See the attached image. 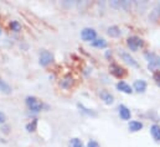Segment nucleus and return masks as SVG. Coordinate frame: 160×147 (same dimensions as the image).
Instances as JSON below:
<instances>
[{"instance_id":"nucleus-1","label":"nucleus","mask_w":160,"mask_h":147,"mask_svg":"<svg viewBox=\"0 0 160 147\" xmlns=\"http://www.w3.org/2000/svg\"><path fill=\"white\" fill-rule=\"evenodd\" d=\"M26 105H28V108L30 110L34 111V112H39L43 108L42 102L39 100L38 98H35V97H28L26 98Z\"/></svg>"},{"instance_id":"nucleus-2","label":"nucleus","mask_w":160,"mask_h":147,"mask_svg":"<svg viewBox=\"0 0 160 147\" xmlns=\"http://www.w3.org/2000/svg\"><path fill=\"white\" fill-rule=\"evenodd\" d=\"M145 58L148 59V68L150 71L159 69L160 68V57H158L155 53H145Z\"/></svg>"},{"instance_id":"nucleus-3","label":"nucleus","mask_w":160,"mask_h":147,"mask_svg":"<svg viewBox=\"0 0 160 147\" xmlns=\"http://www.w3.org/2000/svg\"><path fill=\"white\" fill-rule=\"evenodd\" d=\"M53 61V56L50 51L47 50H42L40 52V56H39V63H40L42 67H46L48 66L51 62Z\"/></svg>"},{"instance_id":"nucleus-4","label":"nucleus","mask_w":160,"mask_h":147,"mask_svg":"<svg viewBox=\"0 0 160 147\" xmlns=\"http://www.w3.org/2000/svg\"><path fill=\"white\" fill-rule=\"evenodd\" d=\"M127 45H128V47L130 48V51H137L139 47L143 46V40L137 36H132L128 38Z\"/></svg>"},{"instance_id":"nucleus-5","label":"nucleus","mask_w":160,"mask_h":147,"mask_svg":"<svg viewBox=\"0 0 160 147\" xmlns=\"http://www.w3.org/2000/svg\"><path fill=\"white\" fill-rule=\"evenodd\" d=\"M97 37V32L93 30V29H89V27H86L81 31V38L83 41H94Z\"/></svg>"},{"instance_id":"nucleus-6","label":"nucleus","mask_w":160,"mask_h":147,"mask_svg":"<svg viewBox=\"0 0 160 147\" xmlns=\"http://www.w3.org/2000/svg\"><path fill=\"white\" fill-rule=\"evenodd\" d=\"M119 56L120 58L125 62V63H128L129 66H132V67H135V68H138L139 67V64H138V62L130 56V53H128V52H125V51H123V50H120L119 51Z\"/></svg>"},{"instance_id":"nucleus-7","label":"nucleus","mask_w":160,"mask_h":147,"mask_svg":"<svg viewBox=\"0 0 160 147\" xmlns=\"http://www.w3.org/2000/svg\"><path fill=\"white\" fill-rule=\"evenodd\" d=\"M111 6L114 7V9H118V10L128 11L130 9V6H132V2L130 1H127V0H123V1L114 0V1H111Z\"/></svg>"},{"instance_id":"nucleus-8","label":"nucleus","mask_w":160,"mask_h":147,"mask_svg":"<svg viewBox=\"0 0 160 147\" xmlns=\"http://www.w3.org/2000/svg\"><path fill=\"white\" fill-rule=\"evenodd\" d=\"M109 69H111V73L113 74L114 77H117V78H122V77H124V75H125V71H124V68H122L120 66L116 64V63L111 64Z\"/></svg>"},{"instance_id":"nucleus-9","label":"nucleus","mask_w":160,"mask_h":147,"mask_svg":"<svg viewBox=\"0 0 160 147\" xmlns=\"http://www.w3.org/2000/svg\"><path fill=\"white\" fill-rule=\"evenodd\" d=\"M99 97H101V99L106 103V104H108V105H111V104H113V102H114V98H113V95L111 94V93H108L107 90H103V92H101L99 93Z\"/></svg>"},{"instance_id":"nucleus-10","label":"nucleus","mask_w":160,"mask_h":147,"mask_svg":"<svg viewBox=\"0 0 160 147\" xmlns=\"http://www.w3.org/2000/svg\"><path fill=\"white\" fill-rule=\"evenodd\" d=\"M134 90L138 93H144L147 90V83L145 80H135L134 82Z\"/></svg>"},{"instance_id":"nucleus-11","label":"nucleus","mask_w":160,"mask_h":147,"mask_svg":"<svg viewBox=\"0 0 160 147\" xmlns=\"http://www.w3.org/2000/svg\"><path fill=\"white\" fill-rule=\"evenodd\" d=\"M0 92H1L2 94H6V95H9V94L12 93L11 87H10L5 80H2L1 78H0Z\"/></svg>"},{"instance_id":"nucleus-12","label":"nucleus","mask_w":160,"mask_h":147,"mask_svg":"<svg viewBox=\"0 0 160 147\" xmlns=\"http://www.w3.org/2000/svg\"><path fill=\"white\" fill-rule=\"evenodd\" d=\"M117 89L120 90V92H123V93H125V94H130L133 90H132V87L129 85V84H127L125 82H119L118 84H117Z\"/></svg>"},{"instance_id":"nucleus-13","label":"nucleus","mask_w":160,"mask_h":147,"mask_svg":"<svg viewBox=\"0 0 160 147\" xmlns=\"http://www.w3.org/2000/svg\"><path fill=\"white\" fill-rule=\"evenodd\" d=\"M128 127H129V130L132 132H137V131H140L143 129V124L140 121H130Z\"/></svg>"},{"instance_id":"nucleus-14","label":"nucleus","mask_w":160,"mask_h":147,"mask_svg":"<svg viewBox=\"0 0 160 147\" xmlns=\"http://www.w3.org/2000/svg\"><path fill=\"white\" fill-rule=\"evenodd\" d=\"M150 134H152V136H153V139H154L155 141H160V126L159 125L154 124V125L150 127Z\"/></svg>"},{"instance_id":"nucleus-15","label":"nucleus","mask_w":160,"mask_h":147,"mask_svg":"<svg viewBox=\"0 0 160 147\" xmlns=\"http://www.w3.org/2000/svg\"><path fill=\"white\" fill-rule=\"evenodd\" d=\"M119 115L123 120H129V119H130V110H129L125 105H120L119 107Z\"/></svg>"},{"instance_id":"nucleus-16","label":"nucleus","mask_w":160,"mask_h":147,"mask_svg":"<svg viewBox=\"0 0 160 147\" xmlns=\"http://www.w3.org/2000/svg\"><path fill=\"white\" fill-rule=\"evenodd\" d=\"M159 17H160V4L157 6V7H154V10L150 12V15H149V20L153 21V22H155Z\"/></svg>"},{"instance_id":"nucleus-17","label":"nucleus","mask_w":160,"mask_h":147,"mask_svg":"<svg viewBox=\"0 0 160 147\" xmlns=\"http://www.w3.org/2000/svg\"><path fill=\"white\" fill-rule=\"evenodd\" d=\"M92 46L97 47V48H106L107 47V42L103 40V38H96L93 42H92Z\"/></svg>"},{"instance_id":"nucleus-18","label":"nucleus","mask_w":160,"mask_h":147,"mask_svg":"<svg viewBox=\"0 0 160 147\" xmlns=\"http://www.w3.org/2000/svg\"><path fill=\"white\" fill-rule=\"evenodd\" d=\"M107 34H108V35H109L111 37H119L120 36L119 27H117V26H111V27L108 29Z\"/></svg>"},{"instance_id":"nucleus-19","label":"nucleus","mask_w":160,"mask_h":147,"mask_svg":"<svg viewBox=\"0 0 160 147\" xmlns=\"http://www.w3.org/2000/svg\"><path fill=\"white\" fill-rule=\"evenodd\" d=\"M36 127H38V120H32L31 122H29V124L26 125V130H28L29 132H34V131L36 130Z\"/></svg>"},{"instance_id":"nucleus-20","label":"nucleus","mask_w":160,"mask_h":147,"mask_svg":"<svg viewBox=\"0 0 160 147\" xmlns=\"http://www.w3.org/2000/svg\"><path fill=\"white\" fill-rule=\"evenodd\" d=\"M72 85V78L68 75V77H66L62 82H61V87L62 88H68V87H71Z\"/></svg>"},{"instance_id":"nucleus-21","label":"nucleus","mask_w":160,"mask_h":147,"mask_svg":"<svg viewBox=\"0 0 160 147\" xmlns=\"http://www.w3.org/2000/svg\"><path fill=\"white\" fill-rule=\"evenodd\" d=\"M10 27H11V30L15 31V32H19V31L21 30V25L19 24V21H11V22H10Z\"/></svg>"},{"instance_id":"nucleus-22","label":"nucleus","mask_w":160,"mask_h":147,"mask_svg":"<svg viewBox=\"0 0 160 147\" xmlns=\"http://www.w3.org/2000/svg\"><path fill=\"white\" fill-rule=\"evenodd\" d=\"M70 145H71V147H84L80 139H72L71 142H70Z\"/></svg>"},{"instance_id":"nucleus-23","label":"nucleus","mask_w":160,"mask_h":147,"mask_svg":"<svg viewBox=\"0 0 160 147\" xmlns=\"http://www.w3.org/2000/svg\"><path fill=\"white\" fill-rule=\"evenodd\" d=\"M78 108H80L81 110L83 111L84 114H87V115H91V116H96V115H97L94 111H92V110H89V109H87V108H84L82 104H78Z\"/></svg>"},{"instance_id":"nucleus-24","label":"nucleus","mask_w":160,"mask_h":147,"mask_svg":"<svg viewBox=\"0 0 160 147\" xmlns=\"http://www.w3.org/2000/svg\"><path fill=\"white\" fill-rule=\"evenodd\" d=\"M153 78L155 80V83L160 87V71H155L154 74H153Z\"/></svg>"},{"instance_id":"nucleus-25","label":"nucleus","mask_w":160,"mask_h":147,"mask_svg":"<svg viewBox=\"0 0 160 147\" xmlns=\"http://www.w3.org/2000/svg\"><path fill=\"white\" fill-rule=\"evenodd\" d=\"M87 147H99V145H98V142H96V141L91 140V141L87 144Z\"/></svg>"},{"instance_id":"nucleus-26","label":"nucleus","mask_w":160,"mask_h":147,"mask_svg":"<svg viewBox=\"0 0 160 147\" xmlns=\"http://www.w3.org/2000/svg\"><path fill=\"white\" fill-rule=\"evenodd\" d=\"M6 121V116H5V114L4 112H1L0 111V124H4Z\"/></svg>"},{"instance_id":"nucleus-27","label":"nucleus","mask_w":160,"mask_h":147,"mask_svg":"<svg viewBox=\"0 0 160 147\" xmlns=\"http://www.w3.org/2000/svg\"><path fill=\"white\" fill-rule=\"evenodd\" d=\"M0 35H1V30H0Z\"/></svg>"}]
</instances>
